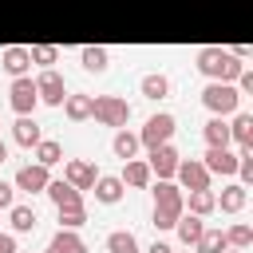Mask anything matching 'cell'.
<instances>
[{"label": "cell", "mask_w": 253, "mask_h": 253, "mask_svg": "<svg viewBox=\"0 0 253 253\" xmlns=\"http://www.w3.org/2000/svg\"><path fill=\"white\" fill-rule=\"evenodd\" d=\"M182 210H186L182 186L174 178H158V186H154V210H150L154 229H174V221L182 217Z\"/></svg>", "instance_id": "1"}, {"label": "cell", "mask_w": 253, "mask_h": 253, "mask_svg": "<svg viewBox=\"0 0 253 253\" xmlns=\"http://www.w3.org/2000/svg\"><path fill=\"white\" fill-rule=\"evenodd\" d=\"M241 55H233V47H202L198 51V71L206 79H217V83H233L241 75Z\"/></svg>", "instance_id": "2"}, {"label": "cell", "mask_w": 253, "mask_h": 253, "mask_svg": "<svg viewBox=\"0 0 253 253\" xmlns=\"http://www.w3.org/2000/svg\"><path fill=\"white\" fill-rule=\"evenodd\" d=\"M202 107L210 111V115H233L237 107H241V91L233 87V83H217V79H210L206 87H202Z\"/></svg>", "instance_id": "3"}, {"label": "cell", "mask_w": 253, "mask_h": 253, "mask_svg": "<svg viewBox=\"0 0 253 253\" xmlns=\"http://www.w3.org/2000/svg\"><path fill=\"white\" fill-rule=\"evenodd\" d=\"M91 119L119 130V126L130 123V103L119 99V95H99V99H91Z\"/></svg>", "instance_id": "4"}, {"label": "cell", "mask_w": 253, "mask_h": 253, "mask_svg": "<svg viewBox=\"0 0 253 253\" xmlns=\"http://www.w3.org/2000/svg\"><path fill=\"white\" fill-rule=\"evenodd\" d=\"M174 130H178V123H174V115H170V111H158V115H150V119H146V126L138 130V146H146V150H154V146H162V142H170V138H174Z\"/></svg>", "instance_id": "5"}, {"label": "cell", "mask_w": 253, "mask_h": 253, "mask_svg": "<svg viewBox=\"0 0 253 253\" xmlns=\"http://www.w3.org/2000/svg\"><path fill=\"white\" fill-rule=\"evenodd\" d=\"M36 103H40V95H36V79H32V75H16L12 87H8V107H12L16 115H32Z\"/></svg>", "instance_id": "6"}, {"label": "cell", "mask_w": 253, "mask_h": 253, "mask_svg": "<svg viewBox=\"0 0 253 253\" xmlns=\"http://www.w3.org/2000/svg\"><path fill=\"white\" fill-rule=\"evenodd\" d=\"M36 95H40V103H47V107H59V103H63V95H67V83H63V75H59L55 67H43V71L36 75Z\"/></svg>", "instance_id": "7"}, {"label": "cell", "mask_w": 253, "mask_h": 253, "mask_svg": "<svg viewBox=\"0 0 253 253\" xmlns=\"http://www.w3.org/2000/svg\"><path fill=\"white\" fill-rule=\"evenodd\" d=\"M174 178H178L182 190H206V186H210V170L202 166V158H178Z\"/></svg>", "instance_id": "8"}, {"label": "cell", "mask_w": 253, "mask_h": 253, "mask_svg": "<svg viewBox=\"0 0 253 253\" xmlns=\"http://www.w3.org/2000/svg\"><path fill=\"white\" fill-rule=\"evenodd\" d=\"M178 150L170 146V142H162V146H154L150 150V158H146V166H150V178H174V170H178Z\"/></svg>", "instance_id": "9"}, {"label": "cell", "mask_w": 253, "mask_h": 253, "mask_svg": "<svg viewBox=\"0 0 253 253\" xmlns=\"http://www.w3.org/2000/svg\"><path fill=\"white\" fill-rule=\"evenodd\" d=\"M51 182V174H47V166H40V162H28V166H20L16 170V190H24V194H43V186Z\"/></svg>", "instance_id": "10"}, {"label": "cell", "mask_w": 253, "mask_h": 253, "mask_svg": "<svg viewBox=\"0 0 253 253\" xmlns=\"http://www.w3.org/2000/svg\"><path fill=\"white\" fill-rule=\"evenodd\" d=\"M202 166H206L210 174L233 178V174H237V154H233L229 146H210V150H206V158H202Z\"/></svg>", "instance_id": "11"}, {"label": "cell", "mask_w": 253, "mask_h": 253, "mask_svg": "<svg viewBox=\"0 0 253 253\" xmlns=\"http://www.w3.org/2000/svg\"><path fill=\"white\" fill-rule=\"evenodd\" d=\"M95 178H99V170L91 162H83V158H67L63 162V182H71L75 190H91Z\"/></svg>", "instance_id": "12"}, {"label": "cell", "mask_w": 253, "mask_h": 253, "mask_svg": "<svg viewBox=\"0 0 253 253\" xmlns=\"http://www.w3.org/2000/svg\"><path fill=\"white\" fill-rule=\"evenodd\" d=\"M43 194L55 202V210H63V206H83V190H75V186L63 182V178H51V182L43 186Z\"/></svg>", "instance_id": "13"}, {"label": "cell", "mask_w": 253, "mask_h": 253, "mask_svg": "<svg viewBox=\"0 0 253 253\" xmlns=\"http://www.w3.org/2000/svg\"><path fill=\"white\" fill-rule=\"evenodd\" d=\"M0 67L16 79V75H28V67H32V55H28V47H20V43H12V47H4L0 51Z\"/></svg>", "instance_id": "14"}, {"label": "cell", "mask_w": 253, "mask_h": 253, "mask_svg": "<svg viewBox=\"0 0 253 253\" xmlns=\"http://www.w3.org/2000/svg\"><path fill=\"white\" fill-rule=\"evenodd\" d=\"M40 138H43V130H40V123H36L32 115H20V119L12 123V142H20V146H28V150H32Z\"/></svg>", "instance_id": "15"}, {"label": "cell", "mask_w": 253, "mask_h": 253, "mask_svg": "<svg viewBox=\"0 0 253 253\" xmlns=\"http://www.w3.org/2000/svg\"><path fill=\"white\" fill-rule=\"evenodd\" d=\"M229 142H237V150H249V146H253V115L233 111V123H229Z\"/></svg>", "instance_id": "16"}, {"label": "cell", "mask_w": 253, "mask_h": 253, "mask_svg": "<svg viewBox=\"0 0 253 253\" xmlns=\"http://www.w3.org/2000/svg\"><path fill=\"white\" fill-rule=\"evenodd\" d=\"M91 190H95V198H99L103 206H115V202H123V190H126V186H123V178H115V174H99Z\"/></svg>", "instance_id": "17"}, {"label": "cell", "mask_w": 253, "mask_h": 253, "mask_svg": "<svg viewBox=\"0 0 253 253\" xmlns=\"http://www.w3.org/2000/svg\"><path fill=\"white\" fill-rule=\"evenodd\" d=\"M245 202H249V190H245L241 182H229V186L217 194V210H221V213H241Z\"/></svg>", "instance_id": "18"}, {"label": "cell", "mask_w": 253, "mask_h": 253, "mask_svg": "<svg viewBox=\"0 0 253 253\" xmlns=\"http://www.w3.org/2000/svg\"><path fill=\"white\" fill-rule=\"evenodd\" d=\"M119 178H123V186H134V190H142V186H150V166H146L142 158H126Z\"/></svg>", "instance_id": "19"}, {"label": "cell", "mask_w": 253, "mask_h": 253, "mask_svg": "<svg viewBox=\"0 0 253 253\" xmlns=\"http://www.w3.org/2000/svg\"><path fill=\"white\" fill-rule=\"evenodd\" d=\"M43 253H87V245H83V237H79L75 229H59V233L47 241Z\"/></svg>", "instance_id": "20"}, {"label": "cell", "mask_w": 253, "mask_h": 253, "mask_svg": "<svg viewBox=\"0 0 253 253\" xmlns=\"http://www.w3.org/2000/svg\"><path fill=\"white\" fill-rule=\"evenodd\" d=\"M36 221H40V217H36L32 206H16V202L8 206V225H12V233H32Z\"/></svg>", "instance_id": "21"}, {"label": "cell", "mask_w": 253, "mask_h": 253, "mask_svg": "<svg viewBox=\"0 0 253 253\" xmlns=\"http://www.w3.org/2000/svg\"><path fill=\"white\" fill-rule=\"evenodd\" d=\"M174 229H178V241H182V245H194V241L202 237V229H206V221H202L198 213H186V210H182V217L174 221Z\"/></svg>", "instance_id": "22"}, {"label": "cell", "mask_w": 253, "mask_h": 253, "mask_svg": "<svg viewBox=\"0 0 253 253\" xmlns=\"http://www.w3.org/2000/svg\"><path fill=\"white\" fill-rule=\"evenodd\" d=\"M138 91H142L146 99H154V103H158V99H166V95H170V79H166L162 71H150V75H142V79H138Z\"/></svg>", "instance_id": "23"}, {"label": "cell", "mask_w": 253, "mask_h": 253, "mask_svg": "<svg viewBox=\"0 0 253 253\" xmlns=\"http://www.w3.org/2000/svg\"><path fill=\"white\" fill-rule=\"evenodd\" d=\"M91 99L95 95H63V115L71 119V123H83V119H91Z\"/></svg>", "instance_id": "24"}, {"label": "cell", "mask_w": 253, "mask_h": 253, "mask_svg": "<svg viewBox=\"0 0 253 253\" xmlns=\"http://www.w3.org/2000/svg\"><path fill=\"white\" fill-rule=\"evenodd\" d=\"M111 150H115V158H123V162H126V158H134V154H138V134H134V130H126V126H119V130H115V138H111Z\"/></svg>", "instance_id": "25"}, {"label": "cell", "mask_w": 253, "mask_h": 253, "mask_svg": "<svg viewBox=\"0 0 253 253\" xmlns=\"http://www.w3.org/2000/svg\"><path fill=\"white\" fill-rule=\"evenodd\" d=\"M202 138H206V146H229V123H225L221 115H213V119L202 126Z\"/></svg>", "instance_id": "26"}, {"label": "cell", "mask_w": 253, "mask_h": 253, "mask_svg": "<svg viewBox=\"0 0 253 253\" xmlns=\"http://www.w3.org/2000/svg\"><path fill=\"white\" fill-rule=\"evenodd\" d=\"M107 253H142V245L130 229H115V233H107Z\"/></svg>", "instance_id": "27"}, {"label": "cell", "mask_w": 253, "mask_h": 253, "mask_svg": "<svg viewBox=\"0 0 253 253\" xmlns=\"http://www.w3.org/2000/svg\"><path fill=\"white\" fill-rule=\"evenodd\" d=\"M32 150H36V162H40V166H47V170H51L55 162H63V146H59L55 138H40Z\"/></svg>", "instance_id": "28"}, {"label": "cell", "mask_w": 253, "mask_h": 253, "mask_svg": "<svg viewBox=\"0 0 253 253\" xmlns=\"http://www.w3.org/2000/svg\"><path fill=\"white\" fill-rule=\"evenodd\" d=\"M217 210V194L206 186V190H190V213H198V217H206V213H213Z\"/></svg>", "instance_id": "29"}, {"label": "cell", "mask_w": 253, "mask_h": 253, "mask_svg": "<svg viewBox=\"0 0 253 253\" xmlns=\"http://www.w3.org/2000/svg\"><path fill=\"white\" fill-rule=\"evenodd\" d=\"M194 249H198V253H221V249H229L225 229H202V237L194 241Z\"/></svg>", "instance_id": "30"}, {"label": "cell", "mask_w": 253, "mask_h": 253, "mask_svg": "<svg viewBox=\"0 0 253 253\" xmlns=\"http://www.w3.org/2000/svg\"><path fill=\"white\" fill-rule=\"evenodd\" d=\"M79 63L87 67V71H107V63H111V55H107V47H83L79 51Z\"/></svg>", "instance_id": "31"}, {"label": "cell", "mask_w": 253, "mask_h": 253, "mask_svg": "<svg viewBox=\"0 0 253 253\" xmlns=\"http://www.w3.org/2000/svg\"><path fill=\"white\" fill-rule=\"evenodd\" d=\"M55 213H59V229H79L87 221V206H63Z\"/></svg>", "instance_id": "32"}, {"label": "cell", "mask_w": 253, "mask_h": 253, "mask_svg": "<svg viewBox=\"0 0 253 253\" xmlns=\"http://www.w3.org/2000/svg\"><path fill=\"white\" fill-rule=\"evenodd\" d=\"M225 241H229V249H249V245H253V229H249L245 221H237V225L225 229Z\"/></svg>", "instance_id": "33"}, {"label": "cell", "mask_w": 253, "mask_h": 253, "mask_svg": "<svg viewBox=\"0 0 253 253\" xmlns=\"http://www.w3.org/2000/svg\"><path fill=\"white\" fill-rule=\"evenodd\" d=\"M28 55H32V63L51 67V63L59 59V47H55V43H36V47H28Z\"/></svg>", "instance_id": "34"}, {"label": "cell", "mask_w": 253, "mask_h": 253, "mask_svg": "<svg viewBox=\"0 0 253 253\" xmlns=\"http://www.w3.org/2000/svg\"><path fill=\"white\" fill-rule=\"evenodd\" d=\"M12 202H16V186L12 182H0V210H8Z\"/></svg>", "instance_id": "35"}, {"label": "cell", "mask_w": 253, "mask_h": 253, "mask_svg": "<svg viewBox=\"0 0 253 253\" xmlns=\"http://www.w3.org/2000/svg\"><path fill=\"white\" fill-rule=\"evenodd\" d=\"M0 253H16V233H12V229H8V233L0 229Z\"/></svg>", "instance_id": "36"}, {"label": "cell", "mask_w": 253, "mask_h": 253, "mask_svg": "<svg viewBox=\"0 0 253 253\" xmlns=\"http://www.w3.org/2000/svg\"><path fill=\"white\" fill-rule=\"evenodd\" d=\"M146 253H174V249H170V245H166V241H154V245H150V249H146Z\"/></svg>", "instance_id": "37"}, {"label": "cell", "mask_w": 253, "mask_h": 253, "mask_svg": "<svg viewBox=\"0 0 253 253\" xmlns=\"http://www.w3.org/2000/svg\"><path fill=\"white\" fill-rule=\"evenodd\" d=\"M0 162H8V142L0 138Z\"/></svg>", "instance_id": "38"}, {"label": "cell", "mask_w": 253, "mask_h": 253, "mask_svg": "<svg viewBox=\"0 0 253 253\" xmlns=\"http://www.w3.org/2000/svg\"><path fill=\"white\" fill-rule=\"evenodd\" d=\"M221 253H245V249H221Z\"/></svg>", "instance_id": "39"}, {"label": "cell", "mask_w": 253, "mask_h": 253, "mask_svg": "<svg viewBox=\"0 0 253 253\" xmlns=\"http://www.w3.org/2000/svg\"><path fill=\"white\" fill-rule=\"evenodd\" d=\"M16 253H32V249H16Z\"/></svg>", "instance_id": "40"}]
</instances>
